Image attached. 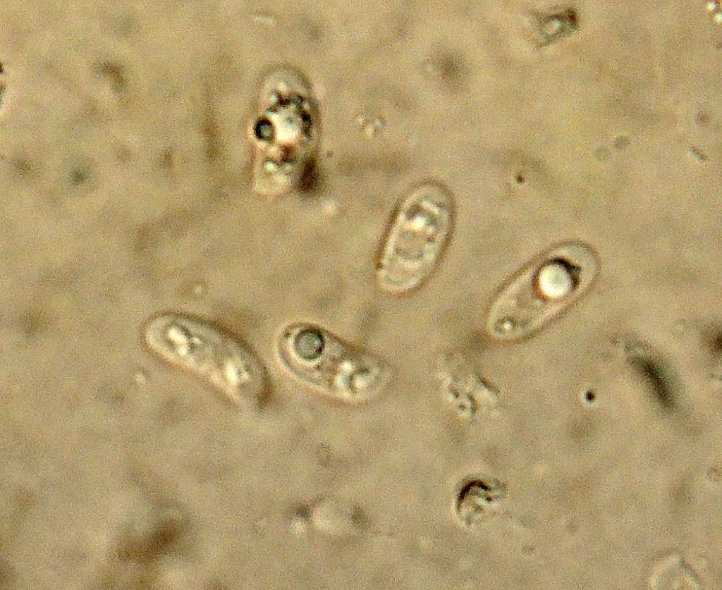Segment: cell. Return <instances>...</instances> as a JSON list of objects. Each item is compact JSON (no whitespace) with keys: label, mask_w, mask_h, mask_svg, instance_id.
<instances>
[{"label":"cell","mask_w":722,"mask_h":590,"mask_svg":"<svg viewBox=\"0 0 722 590\" xmlns=\"http://www.w3.org/2000/svg\"><path fill=\"white\" fill-rule=\"evenodd\" d=\"M156 344L175 363L205 376L238 398L262 396L264 377L259 363L238 340L209 324L168 317Z\"/></svg>","instance_id":"1"},{"label":"cell","mask_w":722,"mask_h":590,"mask_svg":"<svg viewBox=\"0 0 722 590\" xmlns=\"http://www.w3.org/2000/svg\"><path fill=\"white\" fill-rule=\"evenodd\" d=\"M449 228L448 211L429 188L408 195L399 206L379 263L378 278L385 289L408 291L431 272Z\"/></svg>","instance_id":"2"},{"label":"cell","mask_w":722,"mask_h":590,"mask_svg":"<svg viewBox=\"0 0 722 590\" xmlns=\"http://www.w3.org/2000/svg\"><path fill=\"white\" fill-rule=\"evenodd\" d=\"M575 268L567 260L551 257L514 279L490 310L489 324L501 336H518L551 318L576 288Z\"/></svg>","instance_id":"3"}]
</instances>
